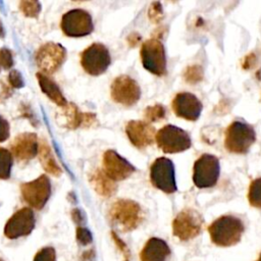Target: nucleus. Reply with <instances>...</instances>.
<instances>
[{
  "label": "nucleus",
  "instance_id": "1",
  "mask_svg": "<svg viewBox=\"0 0 261 261\" xmlns=\"http://www.w3.org/2000/svg\"><path fill=\"white\" fill-rule=\"evenodd\" d=\"M244 231L243 221L233 215H222L208 226L211 242L223 248L237 245L241 241Z\"/></svg>",
  "mask_w": 261,
  "mask_h": 261
},
{
  "label": "nucleus",
  "instance_id": "2",
  "mask_svg": "<svg viewBox=\"0 0 261 261\" xmlns=\"http://www.w3.org/2000/svg\"><path fill=\"white\" fill-rule=\"evenodd\" d=\"M110 222L123 232L136 229L143 221L142 207L136 201L119 199L115 201L108 212Z\"/></svg>",
  "mask_w": 261,
  "mask_h": 261
},
{
  "label": "nucleus",
  "instance_id": "3",
  "mask_svg": "<svg viewBox=\"0 0 261 261\" xmlns=\"http://www.w3.org/2000/svg\"><path fill=\"white\" fill-rule=\"evenodd\" d=\"M255 141L254 127L243 120H234L225 130L224 146L230 153L246 154Z\"/></svg>",
  "mask_w": 261,
  "mask_h": 261
},
{
  "label": "nucleus",
  "instance_id": "4",
  "mask_svg": "<svg viewBox=\"0 0 261 261\" xmlns=\"http://www.w3.org/2000/svg\"><path fill=\"white\" fill-rule=\"evenodd\" d=\"M203 223V217L197 210L185 208L172 221L173 236L182 242L193 240L201 233Z\"/></svg>",
  "mask_w": 261,
  "mask_h": 261
},
{
  "label": "nucleus",
  "instance_id": "5",
  "mask_svg": "<svg viewBox=\"0 0 261 261\" xmlns=\"http://www.w3.org/2000/svg\"><path fill=\"white\" fill-rule=\"evenodd\" d=\"M157 146L164 153H178L191 148L192 140L190 135L182 128L167 124L160 128L155 136Z\"/></svg>",
  "mask_w": 261,
  "mask_h": 261
},
{
  "label": "nucleus",
  "instance_id": "6",
  "mask_svg": "<svg viewBox=\"0 0 261 261\" xmlns=\"http://www.w3.org/2000/svg\"><path fill=\"white\" fill-rule=\"evenodd\" d=\"M141 61L145 69L149 72L162 76L166 73L165 48L159 39L152 38L142 44Z\"/></svg>",
  "mask_w": 261,
  "mask_h": 261
},
{
  "label": "nucleus",
  "instance_id": "7",
  "mask_svg": "<svg viewBox=\"0 0 261 261\" xmlns=\"http://www.w3.org/2000/svg\"><path fill=\"white\" fill-rule=\"evenodd\" d=\"M220 173V164L212 154L201 155L194 163L193 181L199 189H208L216 185Z\"/></svg>",
  "mask_w": 261,
  "mask_h": 261
},
{
  "label": "nucleus",
  "instance_id": "8",
  "mask_svg": "<svg viewBox=\"0 0 261 261\" xmlns=\"http://www.w3.org/2000/svg\"><path fill=\"white\" fill-rule=\"evenodd\" d=\"M150 180L156 189L166 194L176 192L177 186L172 161L166 157L157 158L150 167Z\"/></svg>",
  "mask_w": 261,
  "mask_h": 261
},
{
  "label": "nucleus",
  "instance_id": "9",
  "mask_svg": "<svg viewBox=\"0 0 261 261\" xmlns=\"http://www.w3.org/2000/svg\"><path fill=\"white\" fill-rule=\"evenodd\" d=\"M111 63V56L101 43H94L81 53V64L84 70L91 75L104 73Z\"/></svg>",
  "mask_w": 261,
  "mask_h": 261
},
{
  "label": "nucleus",
  "instance_id": "10",
  "mask_svg": "<svg viewBox=\"0 0 261 261\" xmlns=\"http://www.w3.org/2000/svg\"><path fill=\"white\" fill-rule=\"evenodd\" d=\"M61 30L68 37H84L94 30L91 14L81 8L67 11L62 15Z\"/></svg>",
  "mask_w": 261,
  "mask_h": 261
},
{
  "label": "nucleus",
  "instance_id": "11",
  "mask_svg": "<svg viewBox=\"0 0 261 261\" xmlns=\"http://www.w3.org/2000/svg\"><path fill=\"white\" fill-rule=\"evenodd\" d=\"M23 200L33 208L41 210L51 195V184L47 175L42 174L36 179L23 182L20 186Z\"/></svg>",
  "mask_w": 261,
  "mask_h": 261
},
{
  "label": "nucleus",
  "instance_id": "12",
  "mask_svg": "<svg viewBox=\"0 0 261 261\" xmlns=\"http://www.w3.org/2000/svg\"><path fill=\"white\" fill-rule=\"evenodd\" d=\"M66 51L60 44L49 42L40 47L36 54V63L43 73H53L65 61Z\"/></svg>",
  "mask_w": 261,
  "mask_h": 261
},
{
  "label": "nucleus",
  "instance_id": "13",
  "mask_svg": "<svg viewBox=\"0 0 261 261\" xmlns=\"http://www.w3.org/2000/svg\"><path fill=\"white\" fill-rule=\"evenodd\" d=\"M111 98L118 104L132 106L136 104L141 97V88L139 84L129 75L117 76L111 85Z\"/></svg>",
  "mask_w": 261,
  "mask_h": 261
},
{
  "label": "nucleus",
  "instance_id": "14",
  "mask_svg": "<svg viewBox=\"0 0 261 261\" xmlns=\"http://www.w3.org/2000/svg\"><path fill=\"white\" fill-rule=\"evenodd\" d=\"M35 214L31 208L23 207L17 210L6 222L4 234L10 240L28 236L35 227Z\"/></svg>",
  "mask_w": 261,
  "mask_h": 261
},
{
  "label": "nucleus",
  "instance_id": "15",
  "mask_svg": "<svg viewBox=\"0 0 261 261\" xmlns=\"http://www.w3.org/2000/svg\"><path fill=\"white\" fill-rule=\"evenodd\" d=\"M103 171L114 181L129 177L136 167L114 150H107L103 155Z\"/></svg>",
  "mask_w": 261,
  "mask_h": 261
},
{
  "label": "nucleus",
  "instance_id": "16",
  "mask_svg": "<svg viewBox=\"0 0 261 261\" xmlns=\"http://www.w3.org/2000/svg\"><path fill=\"white\" fill-rule=\"evenodd\" d=\"M172 109L178 117L190 121H196L201 115L203 105L194 94L181 92L174 96L172 100Z\"/></svg>",
  "mask_w": 261,
  "mask_h": 261
},
{
  "label": "nucleus",
  "instance_id": "17",
  "mask_svg": "<svg viewBox=\"0 0 261 261\" xmlns=\"http://www.w3.org/2000/svg\"><path fill=\"white\" fill-rule=\"evenodd\" d=\"M59 123L69 129H75L79 127L89 128L95 126L98 122L95 113L81 112L76 105L67 103L63 107V111L59 113Z\"/></svg>",
  "mask_w": 261,
  "mask_h": 261
},
{
  "label": "nucleus",
  "instance_id": "18",
  "mask_svg": "<svg viewBox=\"0 0 261 261\" xmlns=\"http://www.w3.org/2000/svg\"><path fill=\"white\" fill-rule=\"evenodd\" d=\"M125 134L135 147L143 149L153 144L156 130L147 121L130 120L125 125Z\"/></svg>",
  "mask_w": 261,
  "mask_h": 261
},
{
  "label": "nucleus",
  "instance_id": "19",
  "mask_svg": "<svg viewBox=\"0 0 261 261\" xmlns=\"http://www.w3.org/2000/svg\"><path fill=\"white\" fill-rule=\"evenodd\" d=\"M11 152L19 161H29L38 155L39 143L34 133H23L14 138L10 145Z\"/></svg>",
  "mask_w": 261,
  "mask_h": 261
},
{
  "label": "nucleus",
  "instance_id": "20",
  "mask_svg": "<svg viewBox=\"0 0 261 261\" xmlns=\"http://www.w3.org/2000/svg\"><path fill=\"white\" fill-rule=\"evenodd\" d=\"M171 251L167 243L159 238L149 239L140 252L141 261H168Z\"/></svg>",
  "mask_w": 261,
  "mask_h": 261
},
{
  "label": "nucleus",
  "instance_id": "21",
  "mask_svg": "<svg viewBox=\"0 0 261 261\" xmlns=\"http://www.w3.org/2000/svg\"><path fill=\"white\" fill-rule=\"evenodd\" d=\"M37 80H38V83H39V86H40L42 92L52 102H54L56 105H58L62 108L64 106H66L67 102H66L62 92L60 91L59 87L55 84V82L53 80H51L48 75H46L43 72L37 73Z\"/></svg>",
  "mask_w": 261,
  "mask_h": 261
},
{
  "label": "nucleus",
  "instance_id": "22",
  "mask_svg": "<svg viewBox=\"0 0 261 261\" xmlns=\"http://www.w3.org/2000/svg\"><path fill=\"white\" fill-rule=\"evenodd\" d=\"M90 182L93 189L101 197L109 198L116 192V184L114 180L109 178L105 172L101 169H96L90 177Z\"/></svg>",
  "mask_w": 261,
  "mask_h": 261
},
{
  "label": "nucleus",
  "instance_id": "23",
  "mask_svg": "<svg viewBox=\"0 0 261 261\" xmlns=\"http://www.w3.org/2000/svg\"><path fill=\"white\" fill-rule=\"evenodd\" d=\"M38 156L39 160L45 169L46 172L50 173L53 176H59L62 173V169L57 164L52 150L49 146V144L46 142V140H42L39 143V149H38Z\"/></svg>",
  "mask_w": 261,
  "mask_h": 261
},
{
  "label": "nucleus",
  "instance_id": "24",
  "mask_svg": "<svg viewBox=\"0 0 261 261\" xmlns=\"http://www.w3.org/2000/svg\"><path fill=\"white\" fill-rule=\"evenodd\" d=\"M12 167L11 152L5 148L0 147V179H7L10 177Z\"/></svg>",
  "mask_w": 261,
  "mask_h": 261
},
{
  "label": "nucleus",
  "instance_id": "25",
  "mask_svg": "<svg viewBox=\"0 0 261 261\" xmlns=\"http://www.w3.org/2000/svg\"><path fill=\"white\" fill-rule=\"evenodd\" d=\"M248 201L251 206L261 209V177L252 180V182L250 184Z\"/></svg>",
  "mask_w": 261,
  "mask_h": 261
},
{
  "label": "nucleus",
  "instance_id": "26",
  "mask_svg": "<svg viewBox=\"0 0 261 261\" xmlns=\"http://www.w3.org/2000/svg\"><path fill=\"white\" fill-rule=\"evenodd\" d=\"M166 114H167V110H166L165 106L162 104H155L152 106H148L144 110L145 118L149 122H155V121L161 120V119L165 118Z\"/></svg>",
  "mask_w": 261,
  "mask_h": 261
},
{
  "label": "nucleus",
  "instance_id": "27",
  "mask_svg": "<svg viewBox=\"0 0 261 261\" xmlns=\"http://www.w3.org/2000/svg\"><path fill=\"white\" fill-rule=\"evenodd\" d=\"M203 75H204L203 69L198 64L188 66L184 72V79L189 84H197L201 82L203 79Z\"/></svg>",
  "mask_w": 261,
  "mask_h": 261
},
{
  "label": "nucleus",
  "instance_id": "28",
  "mask_svg": "<svg viewBox=\"0 0 261 261\" xmlns=\"http://www.w3.org/2000/svg\"><path fill=\"white\" fill-rule=\"evenodd\" d=\"M19 9L27 17H38L41 11V4L38 1L22 0L19 2Z\"/></svg>",
  "mask_w": 261,
  "mask_h": 261
},
{
  "label": "nucleus",
  "instance_id": "29",
  "mask_svg": "<svg viewBox=\"0 0 261 261\" xmlns=\"http://www.w3.org/2000/svg\"><path fill=\"white\" fill-rule=\"evenodd\" d=\"M111 238H112L116 248L119 250L120 254L122 255L123 261H129L130 260V251H129L128 247L126 246V244L113 230L111 231Z\"/></svg>",
  "mask_w": 261,
  "mask_h": 261
},
{
  "label": "nucleus",
  "instance_id": "30",
  "mask_svg": "<svg viewBox=\"0 0 261 261\" xmlns=\"http://www.w3.org/2000/svg\"><path fill=\"white\" fill-rule=\"evenodd\" d=\"M33 261H56V253L54 248H42L40 251L37 252Z\"/></svg>",
  "mask_w": 261,
  "mask_h": 261
},
{
  "label": "nucleus",
  "instance_id": "31",
  "mask_svg": "<svg viewBox=\"0 0 261 261\" xmlns=\"http://www.w3.org/2000/svg\"><path fill=\"white\" fill-rule=\"evenodd\" d=\"M75 237H76L77 242H79L82 246H87V245L91 244L92 241H93V237H92L91 231H90L88 228L83 227V226H79V227L76 228Z\"/></svg>",
  "mask_w": 261,
  "mask_h": 261
},
{
  "label": "nucleus",
  "instance_id": "32",
  "mask_svg": "<svg viewBox=\"0 0 261 261\" xmlns=\"http://www.w3.org/2000/svg\"><path fill=\"white\" fill-rule=\"evenodd\" d=\"M0 65L4 69H8L13 65L12 53L7 48H1L0 49Z\"/></svg>",
  "mask_w": 261,
  "mask_h": 261
},
{
  "label": "nucleus",
  "instance_id": "33",
  "mask_svg": "<svg viewBox=\"0 0 261 261\" xmlns=\"http://www.w3.org/2000/svg\"><path fill=\"white\" fill-rule=\"evenodd\" d=\"M8 82L15 89H20V88H22L24 86V81L22 79V75L17 70H11L9 72Z\"/></svg>",
  "mask_w": 261,
  "mask_h": 261
},
{
  "label": "nucleus",
  "instance_id": "34",
  "mask_svg": "<svg viewBox=\"0 0 261 261\" xmlns=\"http://www.w3.org/2000/svg\"><path fill=\"white\" fill-rule=\"evenodd\" d=\"M149 17L152 21L158 22L162 18V7L159 2H154L149 9Z\"/></svg>",
  "mask_w": 261,
  "mask_h": 261
},
{
  "label": "nucleus",
  "instance_id": "35",
  "mask_svg": "<svg viewBox=\"0 0 261 261\" xmlns=\"http://www.w3.org/2000/svg\"><path fill=\"white\" fill-rule=\"evenodd\" d=\"M9 123L0 115V143L6 141L9 138Z\"/></svg>",
  "mask_w": 261,
  "mask_h": 261
},
{
  "label": "nucleus",
  "instance_id": "36",
  "mask_svg": "<svg viewBox=\"0 0 261 261\" xmlns=\"http://www.w3.org/2000/svg\"><path fill=\"white\" fill-rule=\"evenodd\" d=\"M71 218L73 220L74 223L81 225V224H84L86 222V216L84 214V212L77 208H74L72 211H71Z\"/></svg>",
  "mask_w": 261,
  "mask_h": 261
},
{
  "label": "nucleus",
  "instance_id": "37",
  "mask_svg": "<svg viewBox=\"0 0 261 261\" xmlns=\"http://www.w3.org/2000/svg\"><path fill=\"white\" fill-rule=\"evenodd\" d=\"M96 251L94 249H89L82 253L80 261H96Z\"/></svg>",
  "mask_w": 261,
  "mask_h": 261
},
{
  "label": "nucleus",
  "instance_id": "38",
  "mask_svg": "<svg viewBox=\"0 0 261 261\" xmlns=\"http://www.w3.org/2000/svg\"><path fill=\"white\" fill-rule=\"evenodd\" d=\"M5 36V31H4V28L2 25V22L0 21V38H3Z\"/></svg>",
  "mask_w": 261,
  "mask_h": 261
},
{
  "label": "nucleus",
  "instance_id": "39",
  "mask_svg": "<svg viewBox=\"0 0 261 261\" xmlns=\"http://www.w3.org/2000/svg\"><path fill=\"white\" fill-rule=\"evenodd\" d=\"M256 261H261V252H260V254H259V256H258V258H257Z\"/></svg>",
  "mask_w": 261,
  "mask_h": 261
},
{
  "label": "nucleus",
  "instance_id": "40",
  "mask_svg": "<svg viewBox=\"0 0 261 261\" xmlns=\"http://www.w3.org/2000/svg\"><path fill=\"white\" fill-rule=\"evenodd\" d=\"M0 261H4V260H3V259H1V258H0Z\"/></svg>",
  "mask_w": 261,
  "mask_h": 261
}]
</instances>
